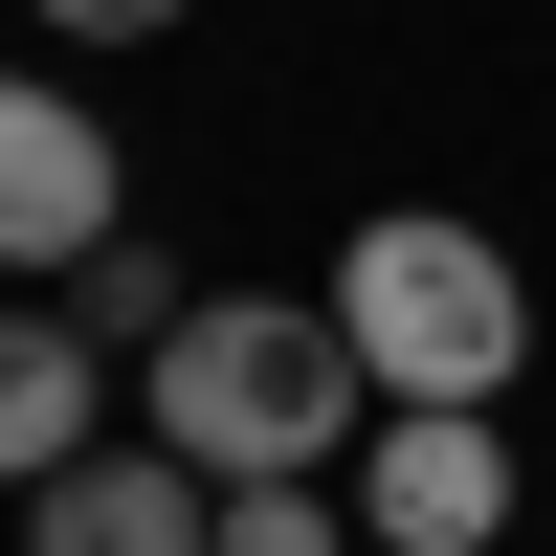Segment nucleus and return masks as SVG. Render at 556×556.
Segmentation results:
<instances>
[{"label":"nucleus","instance_id":"1","mask_svg":"<svg viewBox=\"0 0 556 556\" xmlns=\"http://www.w3.org/2000/svg\"><path fill=\"white\" fill-rule=\"evenodd\" d=\"M134 401H156V445H178L201 490H334L356 424H379L334 290H201L156 356H134Z\"/></svg>","mask_w":556,"mask_h":556},{"label":"nucleus","instance_id":"2","mask_svg":"<svg viewBox=\"0 0 556 556\" xmlns=\"http://www.w3.org/2000/svg\"><path fill=\"white\" fill-rule=\"evenodd\" d=\"M312 290H334V334H356V379H379V401H513V356H534L513 245L445 223V201H379Z\"/></svg>","mask_w":556,"mask_h":556},{"label":"nucleus","instance_id":"3","mask_svg":"<svg viewBox=\"0 0 556 556\" xmlns=\"http://www.w3.org/2000/svg\"><path fill=\"white\" fill-rule=\"evenodd\" d=\"M89 245H134V156H112V112H89V89H45V67H0V267H23V290H67Z\"/></svg>","mask_w":556,"mask_h":556},{"label":"nucleus","instance_id":"4","mask_svg":"<svg viewBox=\"0 0 556 556\" xmlns=\"http://www.w3.org/2000/svg\"><path fill=\"white\" fill-rule=\"evenodd\" d=\"M334 513L379 556H490V534H513V424H490V401H379Z\"/></svg>","mask_w":556,"mask_h":556},{"label":"nucleus","instance_id":"5","mask_svg":"<svg viewBox=\"0 0 556 556\" xmlns=\"http://www.w3.org/2000/svg\"><path fill=\"white\" fill-rule=\"evenodd\" d=\"M201 534H223V490L178 468L156 424H134V445H89V468H45V490H23V556H201Z\"/></svg>","mask_w":556,"mask_h":556},{"label":"nucleus","instance_id":"6","mask_svg":"<svg viewBox=\"0 0 556 556\" xmlns=\"http://www.w3.org/2000/svg\"><path fill=\"white\" fill-rule=\"evenodd\" d=\"M89 445H112V356H89L67 312H0V490L89 468Z\"/></svg>","mask_w":556,"mask_h":556},{"label":"nucleus","instance_id":"7","mask_svg":"<svg viewBox=\"0 0 556 556\" xmlns=\"http://www.w3.org/2000/svg\"><path fill=\"white\" fill-rule=\"evenodd\" d=\"M178 312H201V290H178V267H156V245H89V267H67V334H89V356H112V334H134V356H156V334H178Z\"/></svg>","mask_w":556,"mask_h":556},{"label":"nucleus","instance_id":"8","mask_svg":"<svg viewBox=\"0 0 556 556\" xmlns=\"http://www.w3.org/2000/svg\"><path fill=\"white\" fill-rule=\"evenodd\" d=\"M201 556H356V513H334V490H223Z\"/></svg>","mask_w":556,"mask_h":556},{"label":"nucleus","instance_id":"9","mask_svg":"<svg viewBox=\"0 0 556 556\" xmlns=\"http://www.w3.org/2000/svg\"><path fill=\"white\" fill-rule=\"evenodd\" d=\"M201 0H45V45H178Z\"/></svg>","mask_w":556,"mask_h":556}]
</instances>
